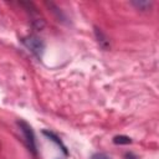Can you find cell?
I'll return each instance as SVG.
<instances>
[{
  "label": "cell",
  "instance_id": "cell-5",
  "mask_svg": "<svg viewBox=\"0 0 159 159\" xmlns=\"http://www.w3.org/2000/svg\"><path fill=\"white\" fill-rule=\"evenodd\" d=\"M91 159H109V157L106 155L104 153H96V154L92 155Z\"/></svg>",
  "mask_w": 159,
  "mask_h": 159
},
{
  "label": "cell",
  "instance_id": "cell-1",
  "mask_svg": "<svg viewBox=\"0 0 159 159\" xmlns=\"http://www.w3.org/2000/svg\"><path fill=\"white\" fill-rule=\"evenodd\" d=\"M17 125H19V129L21 132V135L24 138V142L26 144V147L29 148V150L34 154V155H37V148H36V140H35V134H34V130L24 120H17Z\"/></svg>",
  "mask_w": 159,
  "mask_h": 159
},
{
  "label": "cell",
  "instance_id": "cell-4",
  "mask_svg": "<svg viewBox=\"0 0 159 159\" xmlns=\"http://www.w3.org/2000/svg\"><path fill=\"white\" fill-rule=\"evenodd\" d=\"M113 143L114 144H129L132 143V139L127 135H117L113 138Z\"/></svg>",
  "mask_w": 159,
  "mask_h": 159
},
{
  "label": "cell",
  "instance_id": "cell-6",
  "mask_svg": "<svg viewBox=\"0 0 159 159\" xmlns=\"http://www.w3.org/2000/svg\"><path fill=\"white\" fill-rule=\"evenodd\" d=\"M125 158H127V159H138L133 153H127V154H125Z\"/></svg>",
  "mask_w": 159,
  "mask_h": 159
},
{
  "label": "cell",
  "instance_id": "cell-3",
  "mask_svg": "<svg viewBox=\"0 0 159 159\" xmlns=\"http://www.w3.org/2000/svg\"><path fill=\"white\" fill-rule=\"evenodd\" d=\"M42 133H43V134H45V135H46V137H47V138H48L50 140L55 142V143H56V144H57V145H58V147L61 148V150H62V152H63V153H65L66 155L68 154V153H67V149H66V147L63 145V143L61 142V139H60V138H58V137H57L56 134H53L52 132H48V130H43Z\"/></svg>",
  "mask_w": 159,
  "mask_h": 159
},
{
  "label": "cell",
  "instance_id": "cell-2",
  "mask_svg": "<svg viewBox=\"0 0 159 159\" xmlns=\"http://www.w3.org/2000/svg\"><path fill=\"white\" fill-rule=\"evenodd\" d=\"M21 42H22V43L26 46V48H29L36 57L41 58L42 52H43V50H45V43H43V41H42L40 37H37V36H35V35H30V36L22 39Z\"/></svg>",
  "mask_w": 159,
  "mask_h": 159
}]
</instances>
